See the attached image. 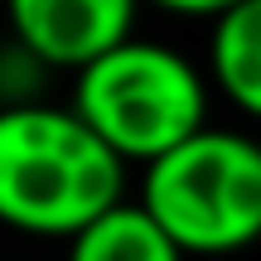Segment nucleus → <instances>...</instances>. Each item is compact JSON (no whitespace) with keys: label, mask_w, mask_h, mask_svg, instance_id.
Wrapping results in <instances>:
<instances>
[{"label":"nucleus","mask_w":261,"mask_h":261,"mask_svg":"<svg viewBox=\"0 0 261 261\" xmlns=\"http://www.w3.org/2000/svg\"><path fill=\"white\" fill-rule=\"evenodd\" d=\"M150 5L169 10V15H189V19H223L232 5H242V0H150Z\"/></svg>","instance_id":"obj_8"},{"label":"nucleus","mask_w":261,"mask_h":261,"mask_svg":"<svg viewBox=\"0 0 261 261\" xmlns=\"http://www.w3.org/2000/svg\"><path fill=\"white\" fill-rule=\"evenodd\" d=\"M10 19V39L44 58L54 73H83L136 39L140 0H0Z\"/></svg>","instance_id":"obj_4"},{"label":"nucleus","mask_w":261,"mask_h":261,"mask_svg":"<svg viewBox=\"0 0 261 261\" xmlns=\"http://www.w3.org/2000/svg\"><path fill=\"white\" fill-rule=\"evenodd\" d=\"M140 208L184 256H232L261 242V140L198 130L145 169Z\"/></svg>","instance_id":"obj_3"},{"label":"nucleus","mask_w":261,"mask_h":261,"mask_svg":"<svg viewBox=\"0 0 261 261\" xmlns=\"http://www.w3.org/2000/svg\"><path fill=\"white\" fill-rule=\"evenodd\" d=\"M73 107L126 165H155L208 130V77L160 39H126L73 77Z\"/></svg>","instance_id":"obj_2"},{"label":"nucleus","mask_w":261,"mask_h":261,"mask_svg":"<svg viewBox=\"0 0 261 261\" xmlns=\"http://www.w3.org/2000/svg\"><path fill=\"white\" fill-rule=\"evenodd\" d=\"M68 261H184V252L140 203H116L68 242Z\"/></svg>","instance_id":"obj_6"},{"label":"nucleus","mask_w":261,"mask_h":261,"mask_svg":"<svg viewBox=\"0 0 261 261\" xmlns=\"http://www.w3.org/2000/svg\"><path fill=\"white\" fill-rule=\"evenodd\" d=\"M208 73L227 102L261 121V0H242L223 19H213Z\"/></svg>","instance_id":"obj_5"},{"label":"nucleus","mask_w":261,"mask_h":261,"mask_svg":"<svg viewBox=\"0 0 261 261\" xmlns=\"http://www.w3.org/2000/svg\"><path fill=\"white\" fill-rule=\"evenodd\" d=\"M126 203V160L73 107L0 112V227L68 237Z\"/></svg>","instance_id":"obj_1"},{"label":"nucleus","mask_w":261,"mask_h":261,"mask_svg":"<svg viewBox=\"0 0 261 261\" xmlns=\"http://www.w3.org/2000/svg\"><path fill=\"white\" fill-rule=\"evenodd\" d=\"M54 68L44 58H34L19 39H5L0 44V112H15V107H34L44 102V77Z\"/></svg>","instance_id":"obj_7"}]
</instances>
